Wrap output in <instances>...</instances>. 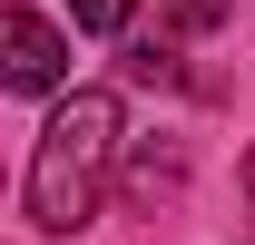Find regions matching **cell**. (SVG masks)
Here are the masks:
<instances>
[{
	"label": "cell",
	"instance_id": "1",
	"mask_svg": "<svg viewBox=\"0 0 255 245\" xmlns=\"http://www.w3.org/2000/svg\"><path fill=\"white\" fill-rule=\"evenodd\" d=\"M118 98L108 89H69L59 108H49V127H39V147H30V226L39 236H79L98 216V196H108V167H118Z\"/></svg>",
	"mask_w": 255,
	"mask_h": 245
},
{
	"label": "cell",
	"instance_id": "2",
	"mask_svg": "<svg viewBox=\"0 0 255 245\" xmlns=\"http://www.w3.org/2000/svg\"><path fill=\"white\" fill-rule=\"evenodd\" d=\"M0 79L20 98H49L69 79V49H59V30H49L39 10H10V20H0Z\"/></svg>",
	"mask_w": 255,
	"mask_h": 245
},
{
	"label": "cell",
	"instance_id": "4",
	"mask_svg": "<svg viewBox=\"0 0 255 245\" xmlns=\"http://www.w3.org/2000/svg\"><path fill=\"white\" fill-rule=\"evenodd\" d=\"M128 10H137V0H69V20H79V30H89V39H108V30H128Z\"/></svg>",
	"mask_w": 255,
	"mask_h": 245
},
{
	"label": "cell",
	"instance_id": "3",
	"mask_svg": "<svg viewBox=\"0 0 255 245\" xmlns=\"http://www.w3.org/2000/svg\"><path fill=\"white\" fill-rule=\"evenodd\" d=\"M216 20H226V0H167V39H196Z\"/></svg>",
	"mask_w": 255,
	"mask_h": 245
},
{
	"label": "cell",
	"instance_id": "5",
	"mask_svg": "<svg viewBox=\"0 0 255 245\" xmlns=\"http://www.w3.org/2000/svg\"><path fill=\"white\" fill-rule=\"evenodd\" d=\"M246 186H255V157H246Z\"/></svg>",
	"mask_w": 255,
	"mask_h": 245
}]
</instances>
